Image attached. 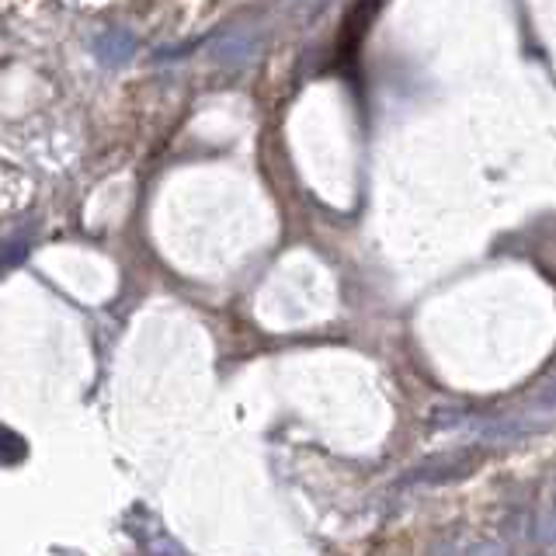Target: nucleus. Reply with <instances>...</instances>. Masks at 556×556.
<instances>
[{
  "label": "nucleus",
  "instance_id": "nucleus-1",
  "mask_svg": "<svg viewBox=\"0 0 556 556\" xmlns=\"http://www.w3.org/2000/svg\"><path fill=\"white\" fill-rule=\"evenodd\" d=\"M129 49H133V39H129L126 32H108L105 39L98 42V56L101 60H108V63H119Z\"/></svg>",
  "mask_w": 556,
  "mask_h": 556
},
{
  "label": "nucleus",
  "instance_id": "nucleus-2",
  "mask_svg": "<svg viewBox=\"0 0 556 556\" xmlns=\"http://www.w3.org/2000/svg\"><path fill=\"white\" fill-rule=\"evenodd\" d=\"M543 400H546V404H553V407H556V386H550V390L543 393Z\"/></svg>",
  "mask_w": 556,
  "mask_h": 556
}]
</instances>
